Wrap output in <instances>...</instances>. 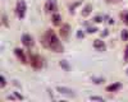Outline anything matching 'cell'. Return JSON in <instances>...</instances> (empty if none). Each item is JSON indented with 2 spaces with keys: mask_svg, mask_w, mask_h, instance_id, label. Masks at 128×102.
<instances>
[{
  "mask_svg": "<svg viewBox=\"0 0 128 102\" xmlns=\"http://www.w3.org/2000/svg\"><path fill=\"white\" fill-rule=\"evenodd\" d=\"M124 63H128V45L126 46V50H124Z\"/></svg>",
  "mask_w": 128,
  "mask_h": 102,
  "instance_id": "2e32d148",
  "label": "cell"
},
{
  "mask_svg": "<svg viewBox=\"0 0 128 102\" xmlns=\"http://www.w3.org/2000/svg\"><path fill=\"white\" fill-rule=\"evenodd\" d=\"M96 31H98V29H96V27H88L87 28V32L88 33H95Z\"/></svg>",
  "mask_w": 128,
  "mask_h": 102,
  "instance_id": "e0dca14e",
  "label": "cell"
},
{
  "mask_svg": "<svg viewBox=\"0 0 128 102\" xmlns=\"http://www.w3.org/2000/svg\"><path fill=\"white\" fill-rule=\"evenodd\" d=\"M60 66H63V68H66V69L68 70V65H67V63H66V61H60Z\"/></svg>",
  "mask_w": 128,
  "mask_h": 102,
  "instance_id": "7402d4cb",
  "label": "cell"
},
{
  "mask_svg": "<svg viewBox=\"0 0 128 102\" xmlns=\"http://www.w3.org/2000/svg\"><path fill=\"white\" fill-rule=\"evenodd\" d=\"M22 44H23L27 49H31L32 46H34V38H32V36L28 35V33H24V35L22 36Z\"/></svg>",
  "mask_w": 128,
  "mask_h": 102,
  "instance_id": "8992f818",
  "label": "cell"
},
{
  "mask_svg": "<svg viewBox=\"0 0 128 102\" xmlns=\"http://www.w3.org/2000/svg\"><path fill=\"white\" fill-rule=\"evenodd\" d=\"M0 80H2V84H0V88H4V87L6 86V80H5V77H4V75H2V77H0Z\"/></svg>",
  "mask_w": 128,
  "mask_h": 102,
  "instance_id": "9a60e30c",
  "label": "cell"
},
{
  "mask_svg": "<svg viewBox=\"0 0 128 102\" xmlns=\"http://www.w3.org/2000/svg\"><path fill=\"white\" fill-rule=\"evenodd\" d=\"M41 42L46 49L54 51V52H63L64 51V46L60 42V38L58 37V35L55 33L54 29H46L45 33L41 37Z\"/></svg>",
  "mask_w": 128,
  "mask_h": 102,
  "instance_id": "6da1fadb",
  "label": "cell"
},
{
  "mask_svg": "<svg viewBox=\"0 0 128 102\" xmlns=\"http://www.w3.org/2000/svg\"><path fill=\"white\" fill-rule=\"evenodd\" d=\"M119 17H120V19H122V22L128 26V10H123V12L119 14Z\"/></svg>",
  "mask_w": 128,
  "mask_h": 102,
  "instance_id": "4fadbf2b",
  "label": "cell"
},
{
  "mask_svg": "<svg viewBox=\"0 0 128 102\" xmlns=\"http://www.w3.org/2000/svg\"><path fill=\"white\" fill-rule=\"evenodd\" d=\"M122 40L123 41H128V29H123L122 31Z\"/></svg>",
  "mask_w": 128,
  "mask_h": 102,
  "instance_id": "5bb4252c",
  "label": "cell"
},
{
  "mask_svg": "<svg viewBox=\"0 0 128 102\" xmlns=\"http://www.w3.org/2000/svg\"><path fill=\"white\" fill-rule=\"evenodd\" d=\"M91 101H102L104 102V98L102 97H90Z\"/></svg>",
  "mask_w": 128,
  "mask_h": 102,
  "instance_id": "ffe728a7",
  "label": "cell"
},
{
  "mask_svg": "<svg viewBox=\"0 0 128 102\" xmlns=\"http://www.w3.org/2000/svg\"><path fill=\"white\" fill-rule=\"evenodd\" d=\"M28 63L31 64V66L34 69H41L44 66V61H42V57L40 55H35V54H30V59Z\"/></svg>",
  "mask_w": 128,
  "mask_h": 102,
  "instance_id": "7a4b0ae2",
  "label": "cell"
},
{
  "mask_svg": "<svg viewBox=\"0 0 128 102\" xmlns=\"http://www.w3.org/2000/svg\"><path fill=\"white\" fill-rule=\"evenodd\" d=\"M14 55H16V57H17L22 64H27V63H28V60H27V56H26V54H24V51H23V50H20L19 47H16V49H14Z\"/></svg>",
  "mask_w": 128,
  "mask_h": 102,
  "instance_id": "5b68a950",
  "label": "cell"
},
{
  "mask_svg": "<svg viewBox=\"0 0 128 102\" xmlns=\"http://www.w3.org/2000/svg\"><path fill=\"white\" fill-rule=\"evenodd\" d=\"M3 24H4L5 27H8V20H6V15H5V14L3 15Z\"/></svg>",
  "mask_w": 128,
  "mask_h": 102,
  "instance_id": "44dd1931",
  "label": "cell"
},
{
  "mask_svg": "<svg viewBox=\"0 0 128 102\" xmlns=\"http://www.w3.org/2000/svg\"><path fill=\"white\" fill-rule=\"evenodd\" d=\"M69 31H70V28H69L68 24H63V26H60V29H59L60 38H62V40H67L68 36H69Z\"/></svg>",
  "mask_w": 128,
  "mask_h": 102,
  "instance_id": "52a82bcc",
  "label": "cell"
},
{
  "mask_svg": "<svg viewBox=\"0 0 128 102\" xmlns=\"http://www.w3.org/2000/svg\"><path fill=\"white\" fill-rule=\"evenodd\" d=\"M26 10H27V6H26L24 0H18L17 5H16V14H17V17H18L19 19H23V18H24Z\"/></svg>",
  "mask_w": 128,
  "mask_h": 102,
  "instance_id": "3957f363",
  "label": "cell"
},
{
  "mask_svg": "<svg viewBox=\"0 0 128 102\" xmlns=\"http://www.w3.org/2000/svg\"><path fill=\"white\" fill-rule=\"evenodd\" d=\"M108 4H116V3H119V1H122V0H105Z\"/></svg>",
  "mask_w": 128,
  "mask_h": 102,
  "instance_id": "d6986e66",
  "label": "cell"
},
{
  "mask_svg": "<svg viewBox=\"0 0 128 102\" xmlns=\"http://www.w3.org/2000/svg\"><path fill=\"white\" fill-rule=\"evenodd\" d=\"M45 10L48 13H55L58 12V4H56V0H48L45 3Z\"/></svg>",
  "mask_w": 128,
  "mask_h": 102,
  "instance_id": "277c9868",
  "label": "cell"
},
{
  "mask_svg": "<svg viewBox=\"0 0 128 102\" xmlns=\"http://www.w3.org/2000/svg\"><path fill=\"white\" fill-rule=\"evenodd\" d=\"M51 22L54 26H62V15L58 12L52 13L51 14Z\"/></svg>",
  "mask_w": 128,
  "mask_h": 102,
  "instance_id": "9c48e42d",
  "label": "cell"
},
{
  "mask_svg": "<svg viewBox=\"0 0 128 102\" xmlns=\"http://www.w3.org/2000/svg\"><path fill=\"white\" fill-rule=\"evenodd\" d=\"M56 91H59L60 93H64V95H68V96H74V93H73V91L72 89H68V88H66V87H56Z\"/></svg>",
  "mask_w": 128,
  "mask_h": 102,
  "instance_id": "7c38bea8",
  "label": "cell"
},
{
  "mask_svg": "<svg viewBox=\"0 0 128 102\" xmlns=\"http://www.w3.org/2000/svg\"><path fill=\"white\" fill-rule=\"evenodd\" d=\"M120 87H122L120 83H113V84L106 87V92H116V91L120 89Z\"/></svg>",
  "mask_w": 128,
  "mask_h": 102,
  "instance_id": "8fae6325",
  "label": "cell"
},
{
  "mask_svg": "<svg viewBox=\"0 0 128 102\" xmlns=\"http://www.w3.org/2000/svg\"><path fill=\"white\" fill-rule=\"evenodd\" d=\"M91 12H92V5L91 4H86L84 5V8L82 9V12H81V14H82V17H88L90 14H91Z\"/></svg>",
  "mask_w": 128,
  "mask_h": 102,
  "instance_id": "30bf717a",
  "label": "cell"
},
{
  "mask_svg": "<svg viewBox=\"0 0 128 102\" xmlns=\"http://www.w3.org/2000/svg\"><path fill=\"white\" fill-rule=\"evenodd\" d=\"M94 49L95 50H98V51H105L106 50V45L102 40H99V38H96L94 40Z\"/></svg>",
  "mask_w": 128,
  "mask_h": 102,
  "instance_id": "ba28073f",
  "label": "cell"
},
{
  "mask_svg": "<svg viewBox=\"0 0 128 102\" xmlns=\"http://www.w3.org/2000/svg\"><path fill=\"white\" fill-rule=\"evenodd\" d=\"M94 20H95L96 23H100V22H102V17H101V15H98V17L94 18Z\"/></svg>",
  "mask_w": 128,
  "mask_h": 102,
  "instance_id": "ac0fdd59",
  "label": "cell"
},
{
  "mask_svg": "<svg viewBox=\"0 0 128 102\" xmlns=\"http://www.w3.org/2000/svg\"><path fill=\"white\" fill-rule=\"evenodd\" d=\"M77 37H78V38L83 37V32H82V33H81V32H78V33H77Z\"/></svg>",
  "mask_w": 128,
  "mask_h": 102,
  "instance_id": "603a6c76",
  "label": "cell"
}]
</instances>
